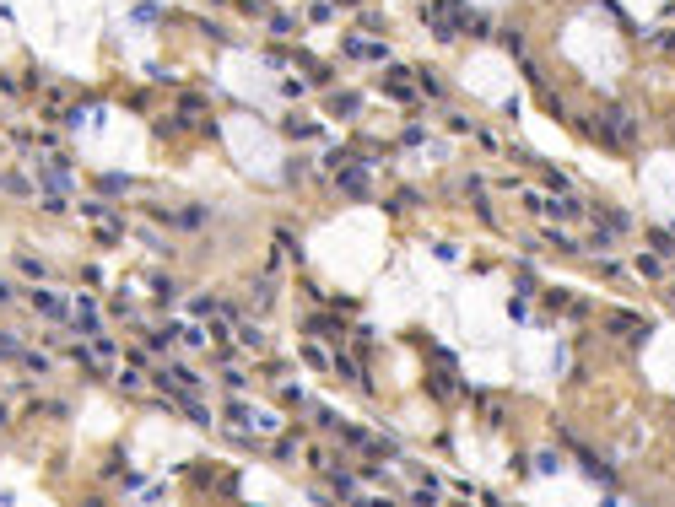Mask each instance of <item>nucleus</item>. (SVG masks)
Wrapping results in <instances>:
<instances>
[{"label":"nucleus","mask_w":675,"mask_h":507,"mask_svg":"<svg viewBox=\"0 0 675 507\" xmlns=\"http://www.w3.org/2000/svg\"><path fill=\"white\" fill-rule=\"evenodd\" d=\"M600 135H605V146H632L637 141V124H632V114L627 108H605V119H600Z\"/></svg>","instance_id":"obj_1"},{"label":"nucleus","mask_w":675,"mask_h":507,"mask_svg":"<svg viewBox=\"0 0 675 507\" xmlns=\"http://www.w3.org/2000/svg\"><path fill=\"white\" fill-rule=\"evenodd\" d=\"M151 216L163 227H179V232H200L211 216H205V205H184V211H168V205H151Z\"/></svg>","instance_id":"obj_2"},{"label":"nucleus","mask_w":675,"mask_h":507,"mask_svg":"<svg viewBox=\"0 0 675 507\" xmlns=\"http://www.w3.org/2000/svg\"><path fill=\"white\" fill-rule=\"evenodd\" d=\"M341 49H346L351 60H389V49L378 38H368V33H346V43H341Z\"/></svg>","instance_id":"obj_3"},{"label":"nucleus","mask_w":675,"mask_h":507,"mask_svg":"<svg viewBox=\"0 0 675 507\" xmlns=\"http://www.w3.org/2000/svg\"><path fill=\"white\" fill-rule=\"evenodd\" d=\"M384 92L394 103H410V92H416V70H389V76H384Z\"/></svg>","instance_id":"obj_4"},{"label":"nucleus","mask_w":675,"mask_h":507,"mask_svg":"<svg viewBox=\"0 0 675 507\" xmlns=\"http://www.w3.org/2000/svg\"><path fill=\"white\" fill-rule=\"evenodd\" d=\"M76 329H82V335H92V329H98V303H92V297H87V292H76Z\"/></svg>","instance_id":"obj_5"},{"label":"nucleus","mask_w":675,"mask_h":507,"mask_svg":"<svg viewBox=\"0 0 675 507\" xmlns=\"http://www.w3.org/2000/svg\"><path fill=\"white\" fill-rule=\"evenodd\" d=\"M335 183H341V195H368V167H346Z\"/></svg>","instance_id":"obj_6"},{"label":"nucleus","mask_w":675,"mask_h":507,"mask_svg":"<svg viewBox=\"0 0 675 507\" xmlns=\"http://www.w3.org/2000/svg\"><path fill=\"white\" fill-rule=\"evenodd\" d=\"M329 114H335V119H351V114H357V92H335V98H329Z\"/></svg>","instance_id":"obj_7"},{"label":"nucleus","mask_w":675,"mask_h":507,"mask_svg":"<svg viewBox=\"0 0 675 507\" xmlns=\"http://www.w3.org/2000/svg\"><path fill=\"white\" fill-rule=\"evenodd\" d=\"M637 275H643V281H659V275H665L659 254H637Z\"/></svg>","instance_id":"obj_8"},{"label":"nucleus","mask_w":675,"mask_h":507,"mask_svg":"<svg viewBox=\"0 0 675 507\" xmlns=\"http://www.w3.org/2000/svg\"><path fill=\"white\" fill-rule=\"evenodd\" d=\"M33 308H38L43 319H65V313H60V297H49V292H33Z\"/></svg>","instance_id":"obj_9"},{"label":"nucleus","mask_w":675,"mask_h":507,"mask_svg":"<svg viewBox=\"0 0 675 507\" xmlns=\"http://www.w3.org/2000/svg\"><path fill=\"white\" fill-rule=\"evenodd\" d=\"M611 329H616V335H643L648 324H643V319H632V313H616V319H611Z\"/></svg>","instance_id":"obj_10"},{"label":"nucleus","mask_w":675,"mask_h":507,"mask_svg":"<svg viewBox=\"0 0 675 507\" xmlns=\"http://www.w3.org/2000/svg\"><path fill=\"white\" fill-rule=\"evenodd\" d=\"M17 270L27 275V281H43V275H49V270H43V259H33V254H22V259H17Z\"/></svg>","instance_id":"obj_11"},{"label":"nucleus","mask_w":675,"mask_h":507,"mask_svg":"<svg viewBox=\"0 0 675 507\" xmlns=\"http://www.w3.org/2000/svg\"><path fill=\"white\" fill-rule=\"evenodd\" d=\"M98 189H103V195H124V189H130V179H124V173H103Z\"/></svg>","instance_id":"obj_12"},{"label":"nucleus","mask_w":675,"mask_h":507,"mask_svg":"<svg viewBox=\"0 0 675 507\" xmlns=\"http://www.w3.org/2000/svg\"><path fill=\"white\" fill-rule=\"evenodd\" d=\"M17 362H27L33 372H49V356H43V351H27V345H22V356H17Z\"/></svg>","instance_id":"obj_13"},{"label":"nucleus","mask_w":675,"mask_h":507,"mask_svg":"<svg viewBox=\"0 0 675 507\" xmlns=\"http://www.w3.org/2000/svg\"><path fill=\"white\" fill-rule=\"evenodd\" d=\"M313 130H319V124L303 119V114H292V119H287V135H313Z\"/></svg>","instance_id":"obj_14"},{"label":"nucleus","mask_w":675,"mask_h":507,"mask_svg":"<svg viewBox=\"0 0 675 507\" xmlns=\"http://www.w3.org/2000/svg\"><path fill=\"white\" fill-rule=\"evenodd\" d=\"M270 33H276V38H287V33H297V17H270Z\"/></svg>","instance_id":"obj_15"},{"label":"nucleus","mask_w":675,"mask_h":507,"mask_svg":"<svg viewBox=\"0 0 675 507\" xmlns=\"http://www.w3.org/2000/svg\"><path fill=\"white\" fill-rule=\"evenodd\" d=\"M238 340H244V345H254V351H260V345H265V335H260V329H254V324H238Z\"/></svg>","instance_id":"obj_16"},{"label":"nucleus","mask_w":675,"mask_h":507,"mask_svg":"<svg viewBox=\"0 0 675 507\" xmlns=\"http://www.w3.org/2000/svg\"><path fill=\"white\" fill-rule=\"evenodd\" d=\"M179 108H184V119H195V114H205V98H195V92H189V98L179 103Z\"/></svg>","instance_id":"obj_17"},{"label":"nucleus","mask_w":675,"mask_h":507,"mask_svg":"<svg viewBox=\"0 0 675 507\" xmlns=\"http://www.w3.org/2000/svg\"><path fill=\"white\" fill-rule=\"evenodd\" d=\"M6 189H11V195H33V183L22 179V173H11V179H6Z\"/></svg>","instance_id":"obj_18"},{"label":"nucleus","mask_w":675,"mask_h":507,"mask_svg":"<svg viewBox=\"0 0 675 507\" xmlns=\"http://www.w3.org/2000/svg\"><path fill=\"white\" fill-rule=\"evenodd\" d=\"M303 356H308V367H329V356L319 351V345H303Z\"/></svg>","instance_id":"obj_19"},{"label":"nucleus","mask_w":675,"mask_h":507,"mask_svg":"<svg viewBox=\"0 0 675 507\" xmlns=\"http://www.w3.org/2000/svg\"><path fill=\"white\" fill-rule=\"evenodd\" d=\"M546 189H551V195H568V179H562V173L551 167V173H546Z\"/></svg>","instance_id":"obj_20"}]
</instances>
